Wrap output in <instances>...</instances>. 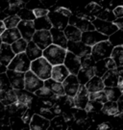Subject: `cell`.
Returning <instances> with one entry per match:
<instances>
[{"instance_id": "1", "label": "cell", "mask_w": 123, "mask_h": 130, "mask_svg": "<svg viewBox=\"0 0 123 130\" xmlns=\"http://www.w3.org/2000/svg\"><path fill=\"white\" fill-rule=\"evenodd\" d=\"M52 67L53 66L51 65L45 58L41 57V58H38L31 62L30 70L33 73H35L40 79L44 81L46 79L51 78Z\"/></svg>"}, {"instance_id": "2", "label": "cell", "mask_w": 123, "mask_h": 130, "mask_svg": "<svg viewBox=\"0 0 123 130\" xmlns=\"http://www.w3.org/2000/svg\"><path fill=\"white\" fill-rule=\"evenodd\" d=\"M65 54L66 49H64L55 44H50L44 50H42V57L45 58L52 66L63 65Z\"/></svg>"}, {"instance_id": "3", "label": "cell", "mask_w": 123, "mask_h": 130, "mask_svg": "<svg viewBox=\"0 0 123 130\" xmlns=\"http://www.w3.org/2000/svg\"><path fill=\"white\" fill-rule=\"evenodd\" d=\"M30 65H31V61L28 59L25 52H22L14 56L7 67V70L19 71V72H26L28 70H30Z\"/></svg>"}, {"instance_id": "4", "label": "cell", "mask_w": 123, "mask_h": 130, "mask_svg": "<svg viewBox=\"0 0 123 130\" xmlns=\"http://www.w3.org/2000/svg\"><path fill=\"white\" fill-rule=\"evenodd\" d=\"M114 46L109 42V41H104L96 43L95 45L91 47V55L94 59L95 62L105 59L111 56V53L113 51Z\"/></svg>"}, {"instance_id": "5", "label": "cell", "mask_w": 123, "mask_h": 130, "mask_svg": "<svg viewBox=\"0 0 123 130\" xmlns=\"http://www.w3.org/2000/svg\"><path fill=\"white\" fill-rule=\"evenodd\" d=\"M43 80L39 78L31 70L24 72V89L26 91L34 93L37 90L43 87Z\"/></svg>"}, {"instance_id": "6", "label": "cell", "mask_w": 123, "mask_h": 130, "mask_svg": "<svg viewBox=\"0 0 123 130\" xmlns=\"http://www.w3.org/2000/svg\"><path fill=\"white\" fill-rule=\"evenodd\" d=\"M104 41H108V36H105L101 33L97 32L96 30L84 32L81 35V42L87 46L92 47L93 45H95L96 43L104 42Z\"/></svg>"}, {"instance_id": "7", "label": "cell", "mask_w": 123, "mask_h": 130, "mask_svg": "<svg viewBox=\"0 0 123 130\" xmlns=\"http://www.w3.org/2000/svg\"><path fill=\"white\" fill-rule=\"evenodd\" d=\"M115 69H116L115 63L111 57L102 59L100 61H97V62H95V65L93 67L94 75L100 77V78L105 74V72H107L108 70H115Z\"/></svg>"}, {"instance_id": "8", "label": "cell", "mask_w": 123, "mask_h": 130, "mask_svg": "<svg viewBox=\"0 0 123 130\" xmlns=\"http://www.w3.org/2000/svg\"><path fill=\"white\" fill-rule=\"evenodd\" d=\"M32 42H35L41 50H44L46 47L52 44V37H51L50 31H47V30L36 31L33 35Z\"/></svg>"}, {"instance_id": "9", "label": "cell", "mask_w": 123, "mask_h": 130, "mask_svg": "<svg viewBox=\"0 0 123 130\" xmlns=\"http://www.w3.org/2000/svg\"><path fill=\"white\" fill-rule=\"evenodd\" d=\"M62 85L64 87V93L68 96H71V98H73L76 94L78 89L80 87V83L78 81L77 76L71 74V73L63 81Z\"/></svg>"}, {"instance_id": "10", "label": "cell", "mask_w": 123, "mask_h": 130, "mask_svg": "<svg viewBox=\"0 0 123 130\" xmlns=\"http://www.w3.org/2000/svg\"><path fill=\"white\" fill-rule=\"evenodd\" d=\"M64 67L68 70L69 73L77 75L79 70L81 69V63H80V57L74 55L73 53L66 50L65 58L64 61Z\"/></svg>"}, {"instance_id": "11", "label": "cell", "mask_w": 123, "mask_h": 130, "mask_svg": "<svg viewBox=\"0 0 123 130\" xmlns=\"http://www.w3.org/2000/svg\"><path fill=\"white\" fill-rule=\"evenodd\" d=\"M91 23L94 26V29L97 32L101 33L105 36H108V37L118 30L113 22H108V21H104L98 19H95Z\"/></svg>"}, {"instance_id": "12", "label": "cell", "mask_w": 123, "mask_h": 130, "mask_svg": "<svg viewBox=\"0 0 123 130\" xmlns=\"http://www.w3.org/2000/svg\"><path fill=\"white\" fill-rule=\"evenodd\" d=\"M66 50L73 53L74 55L78 56V57H83L85 55L91 54V47L86 45L81 41L80 42H69V41H67Z\"/></svg>"}, {"instance_id": "13", "label": "cell", "mask_w": 123, "mask_h": 130, "mask_svg": "<svg viewBox=\"0 0 123 130\" xmlns=\"http://www.w3.org/2000/svg\"><path fill=\"white\" fill-rule=\"evenodd\" d=\"M47 18L50 23L52 24V27L59 29L61 31H64L65 27L68 25V18L57 12H49L47 14Z\"/></svg>"}, {"instance_id": "14", "label": "cell", "mask_w": 123, "mask_h": 130, "mask_svg": "<svg viewBox=\"0 0 123 130\" xmlns=\"http://www.w3.org/2000/svg\"><path fill=\"white\" fill-rule=\"evenodd\" d=\"M16 28L18 29V31L20 33V36H21L23 40H25L27 42L32 41L33 35L36 32L33 21H24V20H21L18 23L17 26H16Z\"/></svg>"}, {"instance_id": "15", "label": "cell", "mask_w": 123, "mask_h": 130, "mask_svg": "<svg viewBox=\"0 0 123 130\" xmlns=\"http://www.w3.org/2000/svg\"><path fill=\"white\" fill-rule=\"evenodd\" d=\"M68 25H72L74 27H76L82 33L95 30V29H94V26L92 25V23H91V21L86 20V19H79L75 14H72L68 19Z\"/></svg>"}, {"instance_id": "16", "label": "cell", "mask_w": 123, "mask_h": 130, "mask_svg": "<svg viewBox=\"0 0 123 130\" xmlns=\"http://www.w3.org/2000/svg\"><path fill=\"white\" fill-rule=\"evenodd\" d=\"M74 106L80 109H85L89 101V92L85 87V85H80L76 94L73 96Z\"/></svg>"}, {"instance_id": "17", "label": "cell", "mask_w": 123, "mask_h": 130, "mask_svg": "<svg viewBox=\"0 0 123 130\" xmlns=\"http://www.w3.org/2000/svg\"><path fill=\"white\" fill-rule=\"evenodd\" d=\"M28 107L26 105L19 102L18 100L14 101V103H11L9 105L5 106V113L9 117H19L21 118L22 115L26 112Z\"/></svg>"}, {"instance_id": "18", "label": "cell", "mask_w": 123, "mask_h": 130, "mask_svg": "<svg viewBox=\"0 0 123 130\" xmlns=\"http://www.w3.org/2000/svg\"><path fill=\"white\" fill-rule=\"evenodd\" d=\"M6 74L9 78L12 88L24 89V72L7 70H6Z\"/></svg>"}, {"instance_id": "19", "label": "cell", "mask_w": 123, "mask_h": 130, "mask_svg": "<svg viewBox=\"0 0 123 130\" xmlns=\"http://www.w3.org/2000/svg\"><path fill=\"white\" fill-rule=\"evenodd\" d=\"M50 120L41 117L39 114H34L29 123V129L32 130H45L49 128Z\"/></svg>"}, {"instance_id": "20", "label": "cell", "mask_w": 123, "mask_h": 130, "mask_svg": "<svg viewBox=\"0 0 123 130\" xmlns=\"http://www.w3.org/2000/svg\"><path fill=\"white\" fill-rule=\"evenodd\" d=\"M50 34L52 37V44L58 45L64 49H66L67 47V40L64 36V31H61L59 29L52 27L50 29Z\"/></svg>"}, {"instance_id": "21", "label": "cell", "mask_w": 123, "mask_h": 130, "mask_svg": "<svg viewBox=\"0 0 123 130\" xmlns=\"http://www.w3.org/2000/svg\"><path fill=\"white\" fill-rule=\"evenodd\" d=\"M69 73L68 70L64 67V65H58V66H53L52 67V70H51V78L59 82V83H63L64 79L66 78Z\"/></svg>"}, {"instance_id": "22", "label": "cell", "mask_w": 123, "mask_h": 130, "mask_svg": "<svg viewBox=\"0 0 123 130\" xmlns=\"http://www.w3.org/2000/svg\"><path fill=\"white\" fill-rule=\"evenodd\" d=\"M15 54H14L12 47L10 44L7 43H2L0 47V63L5 67H8L10 62L13 60Z\"/></svg>"}, {"instance_id": "23", "label": "cell", "mask_w": 123, "mask_h": 130, "mask_svg": "<svg viewBox=\"0 0 123 130\" xmlns=\"http://www.w3.org/2000/svg\"><path fill=\"white\" fill-rule=\"evenodd\" d=\"M1 41L3 43H7V44H12L14 42H16L17 40H19L21 36L20 33L18 31V29L16 27L12 28V29H6L4 31V33L0 36Z\"/></svg>"}, {"instance_id": "24", "label": "cell", "mask_w": 123, "mask_h": 130, "mask_svg": "<svg viewBox=\"0 0 123 130\" xmlns=\"http://www.w3.org/2000/svg\"><path fill=\"white\" fill-rule=\"evenodd\" d=\"M14 93L16 94V98H17V100L19 102L26 105L28 108L31 107L33 98H35L33 93L28 92L25 89H14Z\"/></svg>"}, {"instance_id": "25", "label": "cell", "mask_w": 123, "mask_h": 130, "mask_svg": "<svg viewBox=\"0 0 123 130\" xmlns=\"http://www.w3.org/2000/svg\"><path fill=\"white\" fill-rule=\"evenodd\" d=\"M17 100L16 94L14 93V89L10 87L5 90L0 91V101L6 105H9L11 103H14V101Z\"/></svg>"}, {"instance_id": "26", "label": "cell", "mask_w": 123, "mask_h": 130, "mask_svg": "<svg viewBox=\"0 0 123 130\" xmlns=\"http://www.w3.org/2000/svg\"><path fill=\"white\" fill-rule=\"evenodd\" d=\"M85 87L87 89L89 93H94V92H99V91H103L104 89V83L102 81V79L98 76H93L91 78L87 83L85 84Z\"/></svg>"}, {"instance_id": "27", "label": "cell", "mask_w": 123, "mask_h": 130, "mask_svg": "<svg viewBox=\"0 0 123 130\" xmlns=\"http://www.w3.org/2000/svg\"><path fill=\"white\" fill-rule=\"evenodd\" d=\"M25 54L28 57V59L32 62V61L38 59V58L42 57V50L41 48H39V46L35 42H33L31 41L27 43V46L25 49Z\"/></svg>"}, {"instance_id": "28", "label": "cell", "mask_w": 123, "mask_h": 130, "mask_svg": "<svg viewBox=\"0 0 123 130\" xmlns=\"http://www.w3.org/2000/svg\"><path fill=\"white\" fill-rule=\"evenodd\" d=\"M118 77L119 75L116 70H112L105 72V74L101 77V79L105 87H116Z\"/></svg>"}, {"instance_id": "29", "label": "cell", "mask_w": 123, "mask_h": 130, "mask_svg": "<svg viewBox=\"0 0 123 130\" xmlns=\"http://www.w3.org/2000/svg\"><path fill=\"white\" fill-rule=\"evenodd\" d=\"M26 3L23 2L21 0H16V1H10V4L8 5L7 8H5L3 11L7 17H11V15H16L17 13L21 9L25 8Z\"/></svg>"}, {"instance_id": "30", "label": "cell", "mask_w": 123, "mask_h": 130, "mask_svg": "<svg viewBox=\"0 0 123 130\" xmlns=\"http://www.w3.org/2000/svg\"><path fill=\"white\" fill-rule=\"evenodd\" d=\"M64 34L66 40L69 42H80L82 32L72 25H67L64 30Z\"/></svg>"}, {"instance_id": "31", "label": "cell", "mask_w": 123, "mask_h": 130, "mask_svg": "<svg viewBox=\"0 0 123 130\" xmlns=\"http://www.w3.org/2000/svg\"><path fill=\"white\" fill-rule=\"evenodd\" d=\"M77 79L80 85H85L91 78L94 76V70L93 68H81L77 73Z\"/></svg>"}, {"instance_id": "32", "label": "cell", "mask_w": 123, "mask_h": 130, "mask_svg": "<svg viewBox=\"0 0 123 130\" xmlns=\"http://www.w3.org/2000/svg\"><path fill=\"white\" fill-rule=\"evenodd\" d=\"M43 82H44L43 86L46 87L47 89H49L51 92H53L54 93H58V94H61V95H64L65 94L62 83H59V82L53 80L52 78L46 79Z\"/></svg>"}, {"instance_id": "33", "label": "cell", "mask_w": 123, "mask_h": 130, "mask_svg": "<svg viewBox=\"0 0 123 130\" xmlns=\"http://www.w3.org/2000/svg\"><path fill=\"white\" fill-rule=\"evenodd\" d=\"M33 22H34V27H35L36 31H41V30L50 31V29L52 28V24L50 23L47 15L43 17V18L36 19Z\"/></svg>"}, {"instance_id": "34", "label": "cell", "mask_w": 123, "mask_h": 130, "mask_svg": "<svg viewBox=\"0 0 123 130\" xmlns=\"http://www.w3.org/2000/svg\"><path fill=\"white\" fill-rule=\"evenodd\" d=\"M101 112L103 114H105L106 116H115V115L119 114L116 102H114V101H109V100L106 101L105 103H103Z\"/></svg>"}, {"instance_id": "35", "label": "cell", "mask_w": 123, "mask_h": 130, "mask_svg": "<svg viewBox=\"0 0 123 130\" xmlns=\"http://www.w3.org/2000/svg\"><path fill=\"white\" fill-rule=\"evenodd\" d=\"M103 91L106 93L109 101L116 102L117 99L120 98V95L122 94V91L119 90L117 87H104Z\"/></svg>"}, {"instance_id": "36", "label": "cell", "mask_w": 123, "mask_h": 130, "mask_svg": "<svg viewBox=\"0 0 123 130\" xmlns=\"http://www.w3.org/2000/svg\"><path fill=\"white\" fill-rule=\"evenodd\" d=\"M49 128L55 130H64L67 128V124L64 121L63 116L60 115V116H55L53 119H51Z\"/></svg>"}, {"instance_id": "37", "label": "cell", "mask_w": 123, "mask_h": 130, "mask_svg": "<svg viewBox=\"0 0 123 130\" xmlns=\"http://www.w3.org/2000/svg\"><path fill=\"white\" fill-rule=\"evenodd\" d=\"M115 63L116 68L123 65V46H115L113 48V51L110 56Z\"/></svg>"}, {"instance_id": "38", "label": "cell", "mask_w": 123, "mask_h": 130, "mask_svg": "<svg viewBox=\"0 0 123 130\" xmlns=\"http://www.w3.org/2000/svg\"><path fill=\"white\" fill-rule=\"evenodd\" d=\"M123 31L122 30H117L116 32L112 34L108 37V41L114 47L115 46H122L123 44Z\"/></svg>"}, {"instance_id": "39", "label": "cell", "mask_w": 123, "mask_h": 130, "mask_svg": "<svg viewBox=\"0 0 123 130\" xmlns=\"http://www.w3.org/2000/svg\"><path fill=\"white\" fill-rule=\"evenodd\" d=\"M70 110H71L70 113L72 114L73 118H74V121H76V124L83 121L84 120L87 119V113L85 111V109H80V108L73 107Z\"/></svg>"}, {"instance_id": "40", "label": "cell", "mask_w": 123, "mask_h": 130, "mask_svg": "<svg viewBox=\"0 0 123 130\" xmlns=\"http://www.w3.org/2000/svg\"><path fill=\"white\" fill-rule=\"evenodd\" d=\"M28 42L23 40L22 38H20L19 40H17L16 42H14V43L11 44V47H12V50L14 54H19V53H22V52H25V49H26V46H27Z\"/></svg>"}, {"instance_id": "41", "label": "cell", "mask_w": 123, "mask_h": 130, "mask_svg": "<svg viewBox=\"0 0 123 130\" xmlns=\"http://www.w3.org/2000/svg\"><path fill=\"white\" fill-rule=\"evenodd\" d=\"M95 19H101V20H104V21H108V22H114L116 19V18L114 17V14H113L112 11L105 10L102 8V10L99 12V14L96 15Z\"/></svg>"}, {"instance_id": "42", "label": "cell", "mask_w": 123, "mask_h": 130, "mask_svg": "<svg viewBox=\"0 0 123 130\" xmlns=\"http://www.w3.org/2000/svg\"><path fill=\"white\" fill-rule=\"evenodd\" d=\"M16 15L20 19V20H24V21H34L36 19L32 10L26 9V8L20 10Z\"/></svg>"}, {"instance_id": "43", "label": "cell", "mask_w": 123, "mask_h": 130, "mask_svg": "<svg viewBox=\"0 0 123 130\" xmlns=\"http://www.w3.org/2000/svg\"><path fill=\"white\" fill-rule=\"evenodd\" d=\"M102 106H103V103L97 102L94 100H89L86 107H85V111L87 112V114L100 112L101 109H102Z\"/></svg>"}, {"instance_id": "44", "label": "cell", "mask_w": 123, "mask_h": 130, "mask_svg": "<svg viewBox=\"0 0 123 130\" xmlns=\"http://www.w3.org/2000/svg\"><path fill=\"white\" fill-rule=\"evenodd\" d=\"M89 100H94L97 102L105 103L106 101H108V98L104 91H99L94 93H89Z\"/></svg>"}, {"instance_id": "45", "label": "cell", "mask_w": 123, "mask_h": 130, "mask_svg": "<svg viewBox=\"0 0 123 130\" xmlns=\"http://www.w3.org/2000/svg\"><path fill=\"white\" fill-rule=\"evenodd\" d=\"M20 21L21 20L17 15H11V17H7L3 20V23H4L6 29H12V28L16 27Z\"/></svg>"}, {"instance_id": "46", "label": "cell", "mask_w": 123, "mask_h": 130, "mask_svg": "<svg viewBox=\"0 0 123 130\" xmlns=\"http://www.w3.org/2000/svg\"><path fill=\"white\" fill-rule=\"evenodd\" d=\"M80 63H81V68H93L95 65V61L92 58L91 54L85 55L83 57H80Z\"/></svg>"}, {"instance_id": "47", "label": "cell", "mask_w": 123, "mask_h": 130, "mask_svg": "<svg viewBox=\"0 0 123 130\" xmlns=\"http://www.w3.org/2000/svg\"><path fill=\"white\" fill-rule=\"evenodd\" d=\"M10 125H11V129H14V128L24 129V126L26 125V124L22 121L21 118H19V117H13L12 119H10Z\"/></svg>"}, {"instance_id": "48", "label": "cell", "mask_w": 123, "mask_h": 130, "mask_svg": "<svg viewBox=\"0 0 123 130\" xmlns=\"http://www.w3.org/2000/svg\"><path fill=\"white\" fill-rule=\"evenodd\" d=\"M35 95H37L38 98H49L53 94V92H51L49 89H47L46 87H41V89H39V90H37L36 92H35Z\"/></svg>"}, {"instance_id": "49", "label": "cell", "mask_w": 123, "mask_h": 130, "mask_svg": "<svg viewBox=\"0 0 123 130\" xmlns=\"http://www.w3.org/2000/svg\"><path fill=\"white\" fill-rule=\"evenodd\" d=\"M10 87H12V86H11V83H10L9 78L6 74V72L0 73V91L10 88Z\"/></svg>"}, {"instance_id": "50", "label": "cell", "mask_w": 123, "mask_h": 130, "mask_svg": "<svg viewBox=\"0 0 123 130\" xmlns=\"http://www.w3.org/2000/svg\"><path fill=\"white\" fill-rule=\"evenodd\" d=\"M34 114H35V113H34V111H33V109L28 108L27 110H26V112L22 115L21 120H22V121L26 124V125H29V123H30L31 119H32V117Z\"/></svg>"}, {"instance_id": "51", "label": "cell", "mask_w": 123, "mask_h": 130, "mask_svg": "<svg viewBox=\"0 0 123 130\" xmlns=\"http://www.w3.org/2000/svg\"><path fill=\"white\" fill-rule=\"evenodd\" d=\"M51 12H57V13H60L61 14H63V15L66 17V18H68V19L72 15L71 10H69L68 8H65V7H57V8L53 9V11H51Z\"/></svg>"}, {"instance_id": "52", "label": "cell", "mask_w": 123, "mask_h": 130, "mask_svg": "<svg viewBox=\"0 0 123 130\" xmlns=\"http://www.w3.org/2000/svg\"><path fill=\"white\" fill-rule=\"evenodd\" d=\"M49 12H50V11H49L48 9H43V8H39V9L33 10V14H34V15H35L36 19L46 17Z\"/></svg>"}, {"instance_id": "53", "label": "cell", "mask_w": 123, "mask_h": 130, "mask_svg": "<svg viewBox=\"0 0 123 130\" xmlns=\"http://www.w3.org/2000/svg\"><path fill=\"white\" fill-rule=\"evenodd\" d=\"M50 109L55 116H60V115H62V114L64 113V112H63V109H62V106H61L58 102H55L54 104L52 105V107H51Z\"/></svg>"}, {"instance_id": "54", "label": "cell", "mask_w": 123, "mask_h": 130, "mask_svg": "<svg viewBox=\"0 0 123 130\" xmlns=\"http://www.w3.org/2000/svg\"><path fill=\"white\" fill-rule=\"evenodd\" d=\"M113 14H114V17L116 19H120L123 17V7L120 5V6H116L114 10H113Z\"/></svg>"}, {"instance_id": "55", "label": "cell", "mask_w": 123, "mask_h": 130, "mask_svg": "<svg viewBox=\"0 0 123 130\" xmlns=\"http://www.w3.org/2000/svg\"><path fill=\"white\" fill-rule=\"evenodd\" d=\"M97 129L99 130H108V129H112V124L108 122V121H102L100 122L98 126H97Z\"/></svg>"}, {"instance_id": "56", "label": "cell", "mask_w": 123, "mask_h": 130, "mask_svg": "<svg viewBox=\"0 0 123 130\" xmlns=\"http://www.w3.org/2000/svg\"><path fill=\"white\" fill-rule=\"evenodd\" d=\"M113 23L117 27L118 30H122L123 29V19L122 18H120V19H116Z\"/></svg>"}, {"instance_id": "57", "label": "cell", "mask_w": 123, "mask_h": 130, "mask_svg": "<svg viewBox=\"0 0 123 130\" xmlns=\"http://www.w3.org/2000/svg\"><path fill=\"white\" fill-rule=\"evenodd\" d=\"M116 104H117L118 112H119V113H122V112H123V94H121V95H120V98L117 99Z\"/></svg>"}, {"instance_id": "58", "label": "cell", "mask_w": 123, "mask_h": 130, "mask_svg": "<svg viewBox=\"0 0 123 130\" xmlns=\"http://www.w3.org/2000/svg\"><path fill=\"white\" fill-rule=\"evenodd\" d=\"M5 115H6V113H5V105L0 101V120H1Z\"/></svg>"}, {"instance_id": "59", "label": "cell", "mask_w": 123, "mask_h": 130, "mask_svg": "<svg viewBox=\"0 0 123 130\" xmlns=\"http://www.w3.org/2000/svg\"><path fill=\"white\" fill-rule=\"evenodd\" d=\"M116 87H117L119 90L123 91V77L120 76V75H119L118 80H117V85H116Z\"/></svg>"}, {"instance_id": "60", "label": "cell", "mask_w": 123, "mask_h": 130, "mask_svg": "<svg viewBox=\"0 0 123 130\" xmlns=\"http://www.w3.org/2000/svg\"><path fill=\"white\" fill-rule=\"evenodd\" d=\"M6 30V28H5V25L3 23V21H0V36L4 33V31Z\"/></svg>"}, {"instance_id": "61", "label": "cell", "mask_w": 123, "mask_h": 130, "mask_svg": "<svg viewBox=\"0 0 123 130\" xmlns=\"http://www.w3.org/2000/svg\"><path fill=\"white\" fill-rule=\"evenodd\" d=\"M6 18H7V15L5 14V13L3 12V11H1V10H0V21H3Z\"/></svg>"}, {"instance_id": "62", "label": "cell", "mask_w": 123, "mask_h": 130, "mask_svg": "<svg viewBox=\"0 0 123 130\" xmlns=\"http://www.w3.org/2000/svg\"><path fill=\"white\" fill-rule=\"evenodd\" d=\"M6 70H7V67H5V66H3L0 63V73L6 72Z\"/></svg>"}, {"instance_id": "63", "label": "cell", "mask_w": 123, "mask_h": 130, "mask_svg": "<svg viewBox=\"0 0 123 130\" xmlns=\"http://www.w3.org/2000/svg\"><path fill=\"white\" fill-rule=\"evenodd\" d=\"M3 42H2V41H1V38H0V47H1V44H2Z\"/></svg>"}]
</instances>
